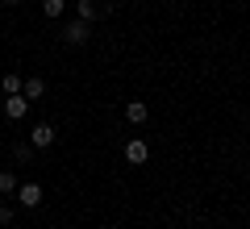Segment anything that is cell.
<instances>
[{
	"label": "cell",
	"instance_id": "cell-12",
	"mask_svg": "<svg viewBox=\"0 0 250 229\" xmlns=\"http://www.w3.org/2000/svg\"><path fill=\"white\" fill-rule=\"evenodd\" d=\"M13 159H17V163H29V159H34V146H29V142H21V146L13 150Z\"/></svg>",
	"mask_w": 250,
	"mask_h": 229
},
{
	"label": "cell",
	"instance_id": "cell-5",
	"mask_svg": "<svg viewBox=\"0 0 250 229\" xmlns=\"http://www.w3.org/2000/svg\"><path fill=\"white\" fill-rule=\"evenodd\" d=\"M125 159L134 163V167H142V163L150 159V146H146L142 138H129V142H125Z\"/></svg>",
	"mask_w": 250,
	"mask_h": 229
},
{
	"label": "cell",
	"instance_id": "cell-8",
	"mask_svg": "<svg viewBox=\"0 0 250 229\" xmlns=\"http://www.w3.org/2000/svg\"><path fill=\"white\" fill-rule=\"evenodd\" d=\"M42 92H46V83H42V80H38V75H34V80H21V96H25V100H29V104H34V100H38V96H42Z\"/></svg>",
	"mask_w": 250,
	"mask_h": 229
},
{
	"label": "cell",
	"instance_id": "cell-3",
	"mask_svg": "<svg viewBox=\"0 0 250 229\" xmlns=\"http://www.w3.org/2000/svg\"><path fill=\"white\" fill-rule=\"evenodd\" d=\"M75 13H80V21H96L100 13H113V4H96V0H75Z\"/></svg>",
	"mask_w": 250,
	"mask_h": 229
},
{
	"label": "cell",
	"instance_id": "cell-13",
	"mask_svg": "<svg viewBox=\"0 0 250 229\" xmlns=\"http://www.w3.org/2000/svg\"><path fill=\"white\" fill-rule=\"evenodd\" d=\"M13 217H17V208L13 204H0V225H13Z\"/></svg>",
	"mask_w": 250,
	"mask_h": 229
},
{
	"label": "cell",
	"instance_id": "cell-14",
	"mask_svg": "<svg viewBox=\"0 0 250 229\" xmlns=\"http://www.w3.org/2000/svg\"><path fill=\"white\" fill-rule=\"evenodd\" d=\"M4 4H21V0H4Z\"/></svg>",
	"mask_w": 250,
	"mask_h": 229
},
{
	"label": "cell",
	"instance_id": "cell-4",
	"mask_svg": "<svg viewBox=\"0 0 250 229\" xmlns=\"http://www.w3.org/2000/svg\"><path fill=\"white\" fill-rule=\"evenodd\" d=\"M50 142H54V125L38 121L34 129H29V146H34V150H46V146H50Z\"/></svg>",
	"mask_w": 250,
	"mask_h": 229
},
{
	"label": "cell",
	"instance_id": "cell-9",
	"mask_svg": "<svg viewBox=\"0 0 250 229\" xmlns=\"http://www.w3.org/2000/svg\"><path fill=\"white\" fill-rule=\"evenodd\" d=\"M0 88H4V96H17V92H21V75H13V71H9V75L0 80Z\"/></svg>",
	"mask_w": 250,
	"mask_h": 229
},
{
	"label": "cell",
	"instance_id": "cell-2",
	"mask_svg": "<svg viewBox=\"0 0 250 229\" xmlns=\"http://www.w3.org/2000/svg\"><path fill=\"white\" fill-rule=\"evenodd\" d=\"M17 200H21V208H38L42 204V184H17Z\"/></svg>",
	"mask_w": 250,
	"mask_h": 229
},
{
	"label": "cell",
	"instance_id": "cell-7",
	"mask_svg": "<svg viewBox=\"0 0 250 229\" xmlns=\"http://www.w3.org/2000/svg\"><path fill=\"white\" fill-rule=\"evenodd\" d=\"M125 117H129L134 125H142L146 117H150V108H146V100H129V104H125Z\"/></svg>",
	"mask_w": 250,
	"mask_h": 229
},
{
	"label": "cell",
	"instance_id": "cell-11",
	"mask_svg": "<svg viewBox=\"0 0 250 229\" xmlns=\"http://www.w3.org/2000/svg\"><path fill=\"white\" fill-rule=\"evenodd\" d=\"M62 9H67V0H46V4H42L46 17H62Z\"/></svg>",
	"mask_w": 250,
	"mask_h": 229
},
{
	"label": "cell",
	"instance_id": "cell-15",
	"mask_svg": "<svg viewBox=\"0 0 250 229\" xmlns=\"http://www.w3.org/2000/svg\"><path fill=\"white\" fill-rule=\"evenodd\" d=\"M0 17H4V9H0Z\"/></svg>",
	"mask_w": 250,
	"mask_h": 229
},
{
	"label": "cell",
	"instance_id": "cell-10",
	"mask_svg": "<svg viewBox=\"0 0 250 229\" xmlns=\"http://www.w3.org/2000/svg\"><path fill=\"white\" fill-rule=\"evenodd\" d=\"M0 192H4V196L17 192V175H13V171H0Z\"/></svg>",
	"mask_w": 250,
	"mask_h": 229
},
{
	"label": "cell",
	"instance_id": "cell-1",
	"mask_svg": "<svg viewBox=\"0 0 250 229\" xmlns=\"http://www.w3.org/2000/svg\"><path fill=\"white\" fill-rule=\"evenodd\" d=\"M88 38H92V25H88V21H71V25L62 29V42H67V46H83Z\"/></svg>",
	"mask_w": 250,
	"mask_h": 229
},
{
	"label": "cell",
	"instance_id": "cell-6",
	"mask_svg": "<svg viewBox=\"0 0 250 229\" xmlns=\"http://www.w3.org/2000/svg\"><path fill=\"white\" fill-rule=\"evenodd\" d=\"M25 113H29V100L21 96V92H17V96H9V100H4V117H9V121H21Z\"/></svg>",
	"mask_w": 250,
	"mask_h": 229
}]
</instances>
